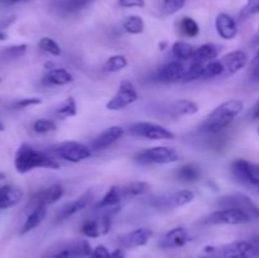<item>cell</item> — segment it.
I'll use <instances>...</instances> for the list:
<instances>
[{"label": "cell", "instance_id": "1", "mask_svg": "<svg viewBox=\"0 0 259 258\" xmlns=\"http://www.w3.org/2000/svg\"><path fill=\"white\" fill-rule=\"evenodd\" d=\"M14 166L19 174H28L34 168H60V163L48 152L38 151L29 144H22L14 157Z\"/></svg>", "mask_w": 259, "mask_h": 258}, {"label": "cell", "instance_id": "2", "mask_svg": "<svg viewBox=\"0 0 259 258\" xmlns=\"http://www.w3.org/2000/svg\"><path fill=\"white\" fill-rule=\"evenodd\" d=\"M243 108H244L243 101L237 99L220 104L205 119L201 125V131L207 134H220L242 113Z\"/></svg>", "mask_w": 259, "mask_h": 258}, {"label": "cell", "instance_id": "3", "mask_svg": "<svg viewBox=\"0 0 259 258\" xmlns=\"http://www.w3.org/2000/svg\"><path fill=\"white\" fill-rule=\"evenodd\" d=\"M134 158L141 164H168L179 159V153L171 147L158 146L138 152Z\"/></svg>", "mask_w": 259, "mask_h": 258}, {"label": "cell", "instance_id": "4", "mask_svg": "<svg viewBox=\"0 0 259 258\" xmlns=\"http://www.w3.org/2000/svg\"><path fill=\"white\" fill-rule=\"evenodd\" d=\"M230 171L239 184L254 187L255 190L259 187V166L257 164L244 158H237L230 164Z\"/></svg>", "mask_w": 259, "mask_h": 258}, {"label": "cell", "instance_id": "5", "mask_svg": "<svg viewBox=\"0 0 259 258\" xmlns=\"http://www.w3.org/2000/svg\"><path fill=\"white\" fill-rule=\"evenodd\" d=\"M252 218L245 211L234 207L219 209L211 212L204 219V223L212 225H239L249 223Z\"/></svg>", "mask_w": 259, "mask_h": 258}, {"label": "cell", "instance_id": "6", "mask_svg": "<svg viewBox=\"0 0 259 258\" xmlns=\"http://www.w3.org/2000/svg\"><path fill=\"white\" fill-rule=\"evenodd\" d=\"M132 136L142 137V138L151 139V141H162V139H174L175 134L166 126L151 121H139L134 123L129 128Z\"/></svg>", "mask_w": 259, "mask_h": 258}, {"label": "cell", "instance_id": "7", "mask_svg": "<svg viewBox=\"0 0 259 258\" xmlns=\"http://www.w3.org/2000/svg\"><path fill=\"white\" fill-rule=\"evenodd\" d=\"M52 153H56L60 158L65 159V161L77 163V162L83 161L91 156V149L90 147L78 143V142L67 141L57 144L52 149Z\"/></svg>", "mask_w": 259, "mask_h": 258}, {"label": "cell", "instance_id": "8", "mask_svg": "<svg viewBox=\"0 0 259 258\" xmlns=\"http://www.w3.org/2000/svg\"><path fill=\"white\" fill-rule=\"evenodd\" d=\"M137 100H138V94H137L136 88L131 81L125 80L119 85L115 95L106 103V109L113 111L121 110L131 104L136 103Z\"/></svg>", "mask_w": 259, "mask_h": 258}, {"label": "cell", "instance_id": "9", "mask_svg": "<svg viewBox=\"0 0 259 258\" xmlns=\"http://www.w3.org/2000/svg\"><path fill=\"white\" fill-rule=\"evenodd\" d=\"M218 205L222 206V209H227V207L240 209L247 212L252 219H259V206L244 194L228 195V196L222 197Z\"/></svg>", "mask_w": 259, "mask_h": 258}, {"label": "cell", "instance_id": "10", "mask_svg": "<svg viewBox=\"0 0 259 258\" xmlns=\"http://www.w3.org/2000/svg\"><path fill=\"white\" fill-rule=\"evenodd\" d=\"M113 214L115 212L106 210V212H103L100 217L95 219L85 220L81 225V233L90 238H98L108 234L111 228V215Z\"/></svg>", "mask_w": 259, "mask_h": 258}, {"label": "cell", "instance_id": "11", "mask_svg": "<svg viewBox=\"0 0 259 258\" xmlns=\"http://www.w3.org/2000/svg\"><path fill=\"white\" fill-rule=\"evenodd\" d=\"M223 258H255L259 255V248L253 242L237 240L229 243L220 249Z\"/></svg>", "mask_w": 259, "mask_h": 258}, {"label": "cell", "instance_id": "12", "mask_svg": "<svg viewBox=\"0 0 259 258\" xmlns=\"http://www.w3.org/2000/svg\"><path fill=\"white\" fill-rule=\"evenodd\" d=\"M93 197V192L86 191L85 194H82L80 197H77V199L65 204L60 210H58L57 214H56V222H65V220H67L68 218H71L72 215L80 212L81 210H83L85 207L89 206V204L91 202Z\"/></svg>", "mask_w": 259, "mask_h": 258}, {"label": "cell", "instance_id": "13", "mask_svg": "<svg viewBox=\"0 0 259 258\" xmlns=\"http://www.w3.org/2000/svg\"><path fill=\"white\" fill-rule=\"evenodd\" d=\"M195 200V192L191 190H180V191L174 192L168 196H162L156 200L158 204H154L156 207L161 209H171V207H180L190 204Z\"/></svg>", "mask_w": 259, "mask_h": 258}, {"label": "cell", "instance_id": "14", "mask_svg": "<svg viewBox=\"0 0 259 258\" xmlns=\"http://www.w3.org/2000/svg\"><path fill=\"white\" fill-rule=\"evenodd\" d=\"M224 66V75L232 76L239 72L242 68H244L248 63V55L244 51H233L223 56L222 60Z\"/></svg>", "mask_w": 259, "mask_h": 258}, {"label": "cell", "instance_id": "15", "mask_svg": "<svg viewBox=\"0 0 259 258\" xmlns=\"http://www.w3.org/2000/svg\"><path fill=\"white\" fill-rule=\"evenodd\" d=\"M63 194H65V190H63L62 185L53 184L51 186L38 191L33 196V204H34V206H38V205H45V206H47V205L56 204L58 200L62 199Z\"/></svg>", "mask_w": 259, "mask_h": 258}, {"label": "cell", "instance_id": "16", "mask_svg": "<svg viewBox=\"0 0 259 258\" xmlns=\"http://www.w3.org/2000/svg\"><path fill=\"white\" fill-rule=\"evenodd\" d=\"M124 136V129L119 125H113L110 128L105 129L103 133L99 134L95 139H94L93 149H96V151H100V149H105L108 147L113 146L114 143L119 141L121 137Z\"/></svg>", "mask_w": 259, "mask_h": 258}, {"label": "cell", "instance_id": "17", "mask_svg": "<svg viewBox=\"0 0 259 258\" xmlns=\"http://www.w3.org/2000/svg\"><path fill=\"white\" fill-rule=\"evenodd\" d=\"M215 28L217 32L223 39H234L238 34V25L234 18L230 17L227 13H220L215 19Z\"/></svg>", "mask_w": 259, "mask_h": 258}, {"label": "cell", "instance_id": "18", "mask_svg": "<svg viewBox=\"0 0 259 258\" xmlns=\"http://www.w3.org/2000/svg\"><path fill=\"white\" fill-rule=\"evenodd\" d=\"M185 71H186V67L181 61H171L159 70L158 78L163 82H182Z\"/></svg>", "mask_w": 259, "mask_h": 258}, {"label": "cell", "instance_id": "19", "mask_svg": "<svg viewBox=\"0 0 259 258\" xmlns=\"http://www.w3.org/2000/svg\"><path fill=\"white\" fill-rule=\"evenodd\" d=\"M190 240V235L187 233V230L182 227L174 228L172 230H169L166 235L163 237V239L161 240V247L164 249H169V248H180L184 247L187 242Z\"/></svg>", "mask_w": 259, "mask_h": 258}, {"label": "cell", "instance_id": "20", "mask_svg": "<svg viewBox=\"0 0 259 258\" xmlns=\"http://www.w3.org/2000/svg\"><path fill=\"white\" fill-rule=\"evenodd\" d=\"M153 232L148 228H139V229L133 230V232L128 233V234L123 235L120 238V242L124 247L128 248H136L146 245L148 240L151 239Z\"/></svg>", "mask_w": 259, "mask_h": 258}, {"label": "cell", "instance_id": "21", "mask_svg": "<svg viewBox=\"0 0 259 258\" xmlns=\"http://www.w3.org/2000/svg\"><path fill=\"white\" fill-rule=\"evenodd\" d=\"M23 199V191L17 186L4 185L0 186V209H9L15 206Z\"/></svg>", "mask_w": 259, "mask_h": 258}, {"label": "cell", "instance_id": "22", "mask_svg": "<svg viewBox=\"0 0 259 258\" xmlns=\"http://www.w3.org/2000/svg\"><path fill=\"white\" fill-rule=\"evenodd\" d=\"M121 199H123V194H121V187L111 186L108 190L103 199L98 202L96 205V210H110V211H118L119 204H120Z\"/></svg>", "mask_w": 259, "mask_h": 258}, {"label": "cell", "instance_id": "23", "mask_svg": "<svg viewBox=\"0 0 259 258\" xmlns=\"http://www.w3.org/2000/svg\"><path fill=\"white\" fill-rule=\"evenodd\" d=\"M168 114L174 118H179V116L184 115H194L199 111V106L195 101L187 100V99H179V100L174 101L169 104L168 109H167Z\"/></svg>", "mask_w": 259, "mask_h": 258}, {"label": "cell", "instance_id": "24", "mask_svg": "<svg viewBox=\"0 0 259 258\" xmlns=\"http://www.w3.org/2000/svg\"><path fill=\"white\" fill-rule=\"evenodd\" d=\"M73 81V76L68 72L65 68H52L48 71L42 78V82L45 85H52V86H65L68 85Z\"/></svg>", "mask_w": 259, "mask_h": 258}, {"label": "cell", "instance_id": "25", "mask_svg": "<svg viewBox=\"0 0 259 258\" xmlns=\"http://www.w3.org/2000/svg\"><path fill=\"white\" fill-rule=\"evenodd\" d=\"M46 215H47V206H45V205H38V206L33 207L32 212L28 215L24 224L20 228V234H27L30 230L37 228L45 220Z\"/></svg>", "mask_w": 259, "mask_h": 258}, {"label": "cell", "instance_id": "26", "mask_svg": "<svg viewBox=\"0 0 259 258\" xmlns=\"http://www.w3.org/2000/svg\"><path fill=\"white\" fill-rule=\"evenodd\" d=\"M93 0H55L53 5L58 12L63 14H72L88 7Z\"/></svg>", "mask_w": 259, "mask_h": 258}, {"label": "cell", "instance_id": "27", "mask_svg": "<svg viewBox=\"0 0 259 258\" xmlns=\"http://www.w3.org/2000/svg\"><path fill=\"white\" fill-rule=\"evenodd\" d=\"M219 47L212 43H205V45L200 46L199 48L195 50L194 57L192 60L199 61V62H206V61H214L215 58L219 56Z\"/></svg>", "mask_w": 259, "mask_h": 258}, {"label": "cell", "instance_id": "28", "mask_svg": "<svg viewBox=\"0 0 259 258\" xmlns=\"http://www.w3.org/2000/svg\"><path fill=\"white\" fill-rule=\"evenodd\" d=\"M176 177L180 181L195 182L201 177V169L196 164H184L177 168Z\"/></svg>", "mask_w": 259, "mask_h": 258}, {"label": "cell", "instance_id": "29", "mask_svg": "<svg viewBox=\"0 0 259 258\" xmlns=\"http://www.w3.org/2000/svg\"><path fill=\"white\" fill-rule=\"evenodd\" d=\"M195 50L196 48L192 47L191 45H189L186 42H181V40H177V42H175L172 45V55L179 61L192 60Z\"/></svg>", "mask_w": 259, "mask_h": 258}, {"label": "cell", "instance_id": "30", "mask_svg": "<svg viewBox=\"0 0 259 258\" xmlns=\"http://www.w3.org/2000/svg\"><path fill=\"white\" fill-rule=\"evenodd\" d=\"M149 190V184L144 181H133L131 184H126L125 186L121 187V194L123 197H134L138 195L144 194Z\"/></svg>", "mask_w": 259, "mask_h": 258}, {"label": "cell", "instance_id": "31", "mask_svg": "<svg viewBox=\"0 0 259 258\" xmlns=\"http://www.w3.org/2000/svg\"><path fill=\"white\" fill-rule=\"evenodd\" d=\"M204 70H205L204 63L192 60L191 65H190L189 67L186 68V71H185L182 82H191V81L202 78V76H204Z\"/></svg>", "mask_w": 259, "mask_h": 258}, {"label": "cell", "instance_id": "32", "mask_svg": "<svg viewBox=\"0 0 259 258\" xmlns=\"http://www.w3.org/2000/svg\"><path fill=\"white\" fill-rule=\"evenodd\" d=\"M123 28L131 34H139L144 30V22L138 15H129L123 20Z\"/></svg>", "mask_w": 259, "mask_h": 258}, {"label": "cell", "instance_id": "33", "mask_svg": "<svg viewBox=\"0 0 259 258\" xmlns=\"http://www.w3.org/2000/svg\"><path fill=\"white\" fill-rule=\"evenodd\" d=\"M126 65H128V61L123 55H115L106 60L103 66V70L105 72H118V71L125 68Z\"/></svg>", "mask_w": 259, "mask_h": 258}, {"label": "cell", "instance_id": "34", "mask_svg": "<svg viewBox=\"0 0 259 258\" xmlns=\"http://www.w3.org/2000/svg\"><path fill=\"white\" fill-rule=\"evenodd\" d=\"M57 114L61 118H71V116H75L77 114V105H76V100L70 96V98H66L62 103L60 104V106L57 108Z\"/></svg>", "mask_w": 259, "mask_h": 258}, {"label": "cell", "instance_id": "35", "mask_svg": "<svg viewBox=\"0 0 259 258\" xmlns=\"http://www.w3.org/2000/svg\"><path fill=\"white\" fill-rule=\"evenodd\" d=\"M180 28H181V32L184 33L186 37L194 38L199 34L200 28L199 24L196 23V20L192 19L190 17H184L180 22Z\"/></svg>", "mask_w": 259, "mask_h": 258}, {"label": "cell", "instance_id": "36", "mask_svg": "<svg viewBox=\"0 0 259 258\" xmlns=\"http://www.w3.org/2000/svg\"><path fill=\"white\" fill-rule=\"evenodd\" d=\"M222 75H224V66H223L222 61L214 60L210 61V62L205 66L202 78H214Z\"/></svg>", "mask_w": 259, "mask_h": 258}, {"label": "cell", "instance_id": "37", "mask_svg": "<svg viewBox=\"0 0 259 258\" xmlns=\"http://www.w3.org/2000/svg\"><path fill=\"white\" fill-rule=\"evenodd\" d=\"M38 46H39L40 50L50 53V55L52 56H61V53H62L60 45L50 37H43L42 39L39 40V43H38Z\"/></svg>", "mask_w": 259, "mask_h": 258}, {"label": "cell", "instance_id": "38", "mask_svg": "<svg viewBox=\"0 0 259 258\" xmlns=\"http://www.w3.org/2000/svg\"><path fill=\"white\" fill-rule=\"evenodd\" d=\"M57 129V125L53 120L50 119H38L33 123V131L38 134H46Z\"/></svg>", "mask_w": 259, "mask_h": 258}, {"label": "cell", "instance_id": "39", "mask_svg": "<svg viewBox=\"0 0 259 258\" xmlns=\"http://www.w3.org/2000/svg\"><path fill=\"white\" fill-rule=\"evenodd\" d=\"M27 45H15L10 46V47H7L4 51H3V56L8 60H15V58H20L22 56L25 55L27 52Z\"/></svg>", "mask_w": 259, "mask_h": 258}, {"label": "cell", "instance_id": "40", "mask_svg": "<svg viewBox=\"0 0 259 258\" xmlns=\"http://www.w3.org/2000/svg\"><path fill=\"white\" fill-rule=\"evenodd\" d=\"M259 13V0H248L247 4L244 5V8L240 12L239 18L242 20L248 19L252 15H255Z\"/></svg>", "mask_w": 259, "mask_h": 258}, {"label": "cell", "instance_id": "41", "mask_svg": "<svg viewBox=\"0 0 259 258\" xmlns=\"http://www.w3.org/2000/svg\"><path fill=\"white\" fill-rule=\"evenodd\" d=\"M186 0H163V10L167 14H175L185 7Z\"/></svg>", "mask_w": 259, "mask_h": 258}, {"label": "cell", "instance_id": "42", "mask_svg": "<svg viewBox=\"0 0 259 258\" xmlns=\"http://www.w3.org/2000/svg\"><path fill=\"white\" fill-rule=\"evenodd\" d=\"M38 104H42V99L40 98H24L15 101L13 106H14L15 109H25L29 108V106L38 105Z\"/></svg>", "mask_w": 259, "mask_h": 258}, {"label": "cell", "instance_id": "43", "mask_svg": "<svg viewBox=\"0 0 259 258\" xmlns=\"http://www.w3.org/2000/svg\"><path fill=\"white\" fill-rule=\"evenodd\" d=\"M249 78L253 82L259 83V52H257L249 65Z\"/></svg>", "mask_w": 259, "mask_h": 258}, {"label": "cell", "instance_id": "44", "mask_svg": "<svg viewBox=\"0 0 259 258\" xmlns=\"http://www.w3.org/2000/svg\"><path fill=\"white\" fill-rule=\"evenodd\" d=\"M90 258H111V253L106 249L104 245H98L95 249L91 252Z\"/></svg>", "mask_w": 259, "mask_h": 258}, {"label": "cell", "instance_id": "45", "mask_svg": "<svg viewBox=\"0 0 259 258\" xmlns=\"http://www.w3.org/2000/svg\"><path fill=\"white\" fill-rule=\"evenodd\" d=\"M121 8H143L146 5L144 0H118Z\"/></svg>", "mask_w": 259, "mask_h": 258}, {"label": "cell", "instance_id": "46", "mask_svg": "<svg viewBox=\"0 0 259 258\" xmlns=\"http://www.w3.org/2000/svg\"><path fill=\"white\" fill-rule=\"evenodd\" d=\"M248 115H249V118L252 119V120H259V99L255 101L254 105L250 108L249 114H248Z\"/></svg>", "mask_w": 259, "mask_h": 258}, {"label": "cell", "instance_id": "47", "mask_svg": "<svg viewBox=\"0 0 259 258\" xmlns=\"http://www.w3.org/2000/svg\"><path fill=\"white\" fill-rule=\"evenodd\" d=\"M111 258H125V253H124L123 249L118 248L114 252H111Z\"/></svg>", "mask_w": 259, "mask_h": 258}, {"label": "cell", "instance_id": "48", "mask_svg": "<svg viewBox=\"0 0 259 258\" xmlns=\"http://www.w3.org/2000/svg\"><path fill=\"white\" fill-rule=\"evenodd\" d=\"M8 38V34L5 32H3V30H0V40H5Z\"/></svg>", "mask_w": 259, "mask_h": 258}, {"label": "cell", "instance_id": "49", "mask_svg": "<svg viewBox=\"0 0 259 258\" xmlns=\"http://www.w3.org/2000/svg\"><path fill=\"white\" fill-rule=\"evenodd\" d=\"M254 43H255V45H258V46H259V28H258V32H257V34H255V38H254Z\"/></svg>", "mask_w": 259, "mask_h": 258}, {"label": "cell", "instance_id": "50", "mask_svg": "<svg viewBox=\"0 0 259 258\" xmlns=\"http://www.w3.org/2000/svg\"><path fill=\"white\" fill-rule=\"evenodd\" d=\"M253 243H254V244L259 248V235H258V237H255L254 239H253Z\"/></svg>", "mask_w": 259, "mask_h": 258}, {"label": "cell", "instance_id": "51", "mask_svg": "<svg viewBox=\"0 0 259 258\" xmlns=\"http://www.w3.org/2000/svg\"><path fill=\"white\" fill-rule=\"evenodd\" d=\"M164 46H166V42L159 43V50H164Z\"/></svg>", "mask_w": 259, "mask_h": 258}, {"label": "cell", "instance_id": "52", "mask_svg": "<svg viewBox=\"0 0 259 258\" xmlns=\"http://www.w3.org/2000/svg\"><path fill=\"white\" fill-rule=\"evenodd\" d=\"M4 179H5V174L0 172V181H2V180H4Z\"/></svg>", "mask_w": 259, "mask_h": 258}, {"label": "cell", "instance_id": "53", "mask_svg": "<svg viewBox=\"0 0 259 258\" xmlns=\"http://www.w3.org/2000/svg\"><path fill=\"white\" fill-rule=\"evenodd\" d=\"M4 131V124L2 123V121H0V132H3Z\"/></svg>", "mask_w": 259, "mask_h": 258}, {"label": "cell", "instance_id": "54", "mask_svg": "<svg viewBox=\"0 0 259 258\" xmlns=\"http://www.w3.org/2000/svg\"><path fill=\"white\" fill-rule=\"evenodd\" d=\"M10 3H18V2H24V0H8Z\"/></svg>", "mask_w": 259, "mask_h": 258}, {"label": "cell", "instance_id": "55", "mask_svg": "<svg viewBox=\"0 0 259 258\" xmlns=\"http://www.w3.org/2000/svg\"><path fill=\"white\" fill-rule=\"evenodd\" d=\"M0 82H2V76H0Z\"/></svg>", "mask_w": 259, "mask_h": 258}, {"label": "cell", "instance_id": "56", "mask_svg": "<svg viewBox=\"0 0 259 258\" xmlns=\"http://www.w3.org/2000/svg\"><path fill=\"white\" fill-rule=\"evenodd\" d=\"M258 136H259V126H258Z\"/></svg>", "mask_w": 259, "mask_h": 258}, {"label": "cell", "instance_id": "57", "mask_svg": "<svg viewBox=\"0 0 259 258\" xmlns=\"http://www.w3.org/2000/svg\"><path fill=\"white\" fill-rule=\"evenodd\" d=\"M204 258H209V257H204Z\"/></svg>", "mask_w": 259, "mask_h": 258}]
</instances>
